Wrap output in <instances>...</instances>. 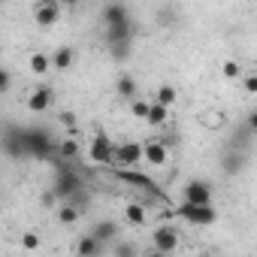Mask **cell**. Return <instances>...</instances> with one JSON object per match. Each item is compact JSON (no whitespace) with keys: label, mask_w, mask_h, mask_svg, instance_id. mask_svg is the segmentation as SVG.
Wrapping results in <instances>:
<instances>
[{"label":"cell","mask_w":257,"mask_h":257,"mask_svg":"<svg viewBox=\"0 0 257 257\" xmlns=\"http://www.w3.org/2000/svg\"><path fill=\"white\" fill-rule=\"evenodd\" d=\"M127 19H131V10H127L124 0H112V4L103 10V22H106V28H109V25H121V22H127Z\"/></svg>","instance_id":"cell-13"},{"label":"cell","mask_w":257,"mask_h":257,"mask_svg":"<svg viewBox=\"0 0 257 257\" xmlns=\"http://www.w3.org/2000/svg\"><path fill=\"white\" fill-rule=\"evenodd\" d=\"M58 155H61L64 161H76V158H79V146H76V140H73V137L61 140V143H58Z\"/></svg>","instance_id":"cell-23"},{"label":"cell","mask_w":257,"mask_h":257,"mask_svg":"<svg viewBox=\"0 0 257 257\" xmlns=\"http://www.w3.org/2000/svg\"><path fill=\"white\" fill-rule=\"evenodd\" d=\"M221 73H224V79H242V64L239 61H224Z\"/></svg>","instance_id":"cell-25"},{"label":"cell","mask_w":257,"mask_h":257,"mask_svg":"<svg viewBox=\"0 0 257 257\" xmlns=\"http://www.w3.org/2000/svg\"><path fill=\"white\" fill-rule=\"evenodd\" d=\"M22 143H25L28 158H37V161L58 158V143L52 140L46 127H22Z\"/></svg>","instance_id":"cell-1"},{"label":"cell","mask_w":257,"mask_h":257,"mask_svg":"<svg viewBox=\"0 0 257 257\" xmlns=\"http://www.w3.org/2000/svg\"><path fill=\"white\" fill-rule=\"evenodd\" d=\"M115 88H118L121 97H137V82H134V76H121Z\"/></svg>","instance_id":"cell-24"},{"label":"cell","mask_w":257,"mask_h":257,"mask_svg":"<svg viewBox=\"0 0 257 257\" xmlns=\"http://www.w3.org/2000/svg\"><path fill=\"white\" fill-rule=\"evenodd\" d=\"M61 4H67V7H76V4H79V0H61Z\"/></svg>","instance_id":"cell-34"},{"label":"cell","mask_w":257,"mask_h":257,"mask_svg":"<svg viewBox=\"0 0 257 257\" xmlns=\"http://www.w3.org/2000/svg\"><path fill=\"white\" fill-rule=\"evenodd\" d=\"M140 161H143V146L140 143H121V146H115V164L112 167L127 170V167H137Z\"/></svg>","instance_id":"cell-6"},{"label":"cell","mask_w":257,"mask_h":257,"mask_svg":"<svg viewBox=\"0 0 257 257\" xmlns=\"http://www.w3.org/2000/svg\"><path fill=\"white\" fill-rule=\"evenodd\" d=\"M124 218H127V224H131V227H146L149 212H146V206H143V203H127Z\"/></svg>","instance_id":"cell-14"},{"label":"cell","mask_w":257,"mask_h":257,"mask_svg":"<svg viewBox=\"0 0 257 257\" xmlns=\"http://www.w3.org/2000/svg\"><path fill=\"white\" fill-rule=\"evenodd\" d=\"M4 152H7L13 161L28 158V155H25V143H22V127L7 124V131H4Z\"/></svg>","instance_id":"cell-11"},{"label":"cell","mask_w":257,"mask_h":257,"mask_svg":"<svg viewBox=\"0 0 257 257\" xmlns=\"http://www.w3.org/2000/svg\"><path fill=\"white\" fill-rule=\"evenodd\" d=\"M152 245H155L158 254H173V251L179 248V230L170 227V224L155 227V233H152Z\"/></svg>","instance_id":"cell-5"},{"label":"cell","mask_w":257,"mask_h":257,"mask_svg":"<svg viewBox=\"0 0 257 257\" xmlns=\"http://www.w3.org/2000/svg\"><path fill=\"white\" fill-rule=\"evenodd\" d=\"M134 19H127L121 25H109L106 28V43H109V52L115 58H127V52H131V43H134Z\"/></svg>","instance_id":"cell-2"},{"label":"cell","mask_w":257,"mask_h":257,"mask_svg":"<svg viewBox=\"0 0 257 257\" xmlns=\"http://www.w3.org/2000/svg\"><path fill=\"white\" fill-rule=\"evenodd\" d=\"M91 161L94 164H115V146L109 143V137L106 134H97L94 137V143H91Z\"/></svg>","instance_id":"cell-9"},{"label":"cell","mask_w":257,"mask_h":257,"mask_svg":"<svg viewBox=\"0 0 257 257\" xmlns=\"http://www.w3.org/2000/svg\"><path fill=\"white\" fill-rule=\"evenodd\" d=\"M242 88H245V94H257V73L242 76Z\"/></svg>","instance_id":"cell-28"},{"label":"cell","mask_w":257,"mask_h":257,"mask_svg":"<svg viewBox=\"0 0 257 257\" xmlns=\"http://www.w3.org/2000/svg\"><path fill=\"white\" fill-rule=\"evenodd\" d=\"M79 215H82V209H79L76 203H70V200H64V206L58 209V221H61V224H67V227H70V224H76V221H79Z\"/></svg>","instance_id":"cell-21"},{"label":"cell","mask_w":257,"mask_h":257,"mask_svg":"<svg viewBox=\"0 0 257 257\" xmlns=\"http://www.w3.org/2000/svg\"><path fill=\"white\" fill-rule=\"evenodd\" d=\"M22 248H25V251H37V248H40V236H37V233H25V236H22Z\"/></svg>","instance_id":"cell-27"},{"label":"cell","mask_w":257,"mask_h":257,"mask_svg":"<svg viewBox=\"0 0 257 257\" xmlns=\"http://www.w3.org/2000/svg\"><path fill=\"white\" fill-rule=\"evenodd\" d=\"M118 254H124V257H131V254H137V248H134V245H118Z\"/></svg>","instance_id":"cell-33"},{"label":"cell","mask_w":257,"mask_h":257,"mask_svg":"<svg viewBox=\"0 0 257 257\" xmlns=\"http://www.w3.org/2000/svg\"><path fill=\"white\" fill-rule=\"evenodd\" d=\"M52 103H55V97H52V88H49V85L31 88V94H28V100H25V106H28L31 112H49Z\"/></svg>","instance_id":"cell-8"},{"label":"cell","mask_w":257,"mask_h":257,"mask_svg":"<svg viewBox=\"0 0 257 257\" xmlns=\"http://www.w3.org/2000/svg\"><path fill=\"white\" fill-rule=\"evenodd\" d=\"M124 4H127V0H124Z\"/></svg>","instance_id":"cell-35"},{"label":"cell","mask_w":257,"mask_h":257,"mask_svg":"<svg viewBox=\"0 0 257 257\" xmlns=\"http://www.w3.org/2000/svg\"><path fill=\"white\" fill-rule=\"evenodd\" d=\"M185 200L188 203H200V206H209L212 203V185L203 182V179H194L185 185Z\"/></svg>","instance_id":"cell-12"},{"label":"cell","mask_w":257,"mask_h":257,"mask_svg":"<svg viewBox=\"0 0 257 257\" xmlns=\"http://www.w3.org/2000/svg\"><path fill=\"white\" fill-rule=\"evenodd\" d=\"M245 127H248L251 134H257V109H251V112H248V118H245Z\"/></svg>","instance_id":"cell-31"},{"label":"cell","mask_w":257,"mask_h":257,"mask_svg":"<svg viewBox=\"0 0 257 257\" xmlns=\"http://www.w3.org/2000/svg\"><path fill=\"white\" fill-rule=\"evenodd\" d=\"M143 161L152 164V167H164V164L170 161V146H167L164 140H149V143L143 146Z\"/></svg>","instance_id":"cell-10"},{"label":"cell","mask_w":257,"mask_h":257,"mask_svg":"<svg viewBox=\"0 0 257 257\" xmlns=\"http://www.w3.org/2000/svg\"><path fill=\"white\" fill-rule=\"evenodd\" d=\"M10 85H13V73H10V70H4V73H0V91L7 94V91H10Z\"/></svg>","instance_id":"cell-29"},{"label":"cell","mask_w":257,"mask_h":257,"mask_svg":"<svg viewBox=\"0 0 257 257\" xmlns=\"http://www.w3.org/2000/svg\"><path fill=\"white\" fill-rule=\"evenodd\" d=\"M61 124H64V127H73V131H76V115L64 112V115H61Z\"/></svg>","instance_id":"cell-32"},{"label":"cell","mask_w":257,"mask_h":257,"mask_svg":"<svg viewBox=\"0 0 257 257\" xmlns=\"http://www.w3.org/2000/svg\"><path fill=\"white\" fill-rule=\"evenodd\" d=\"M88 233H94V236H97L100 242H112V239H115V236L121 233V227H118L115 221H97V224H94V227H91Z\"/></svg>","instance_id":"cell-15"},{"label":"cell","mask_w":257,"mask_h":257,"mask_svg":"<svg viewBox=\"0 0 257 257\" xmlns=\"http://www.w3.org/2000/svg\"><path fill=\"white\" fill-rule=\"evenodd\" d=\"M242 167H245V155H242L239 149L227 152V158L221 161V170H224L227 176H236V173H242Z\"/></svg>","instance_id":"cell-16"},{"label":"cell","mask_w":257,"mask_h":257,"mask_svg":"<svg viewBox=\"0 0 257 257\" xmlns=\"http://www.w3.org/2000/svg\"><path fill=\"white\" fill-rule=\"evenodd\" d=\"M103 248H106V242H100L94 233H88L76 242V254H103Z\"/></svg>","instance_id":"cell-17"},{"label":"cell","mask_w":257,"mask_h":257,"mask_svg":"<svg viewBox=\"0 0 257 257\" xmlns=\"http://www.w3.org/2000/svg\"><path fill=\"white\" fill-rule=\"evenodd\" d=\"M34 19L40 28H52L61 19V0H40L34 7Z\"/></svg>","instance_id":"cell-7"},{"label":"cell","mask_w":257,"mask_h":257,"mask_svg":"<svg viewBox=\"0 0 257 257\" xmlns=\"http://www.w3.org/2000/svg\"><path fill=\"white\" fill-rule=\"evenodd\" d=\"M28 64H31V73H37V76H46V73L55 67V64H52V58H49V55H43V52H34Z\"/></svg>","instance_id":"cell-20"},{"label":"cell","mask_w":257,"mask_h":257,"mask_svg":"<svg viewBox=\"0 0 257 257\" xmlns=\"http://www.w3.org/2000/svg\"><path fill=\"white\" fill-rule=\"evenodd\" d=\"M188 224H194V227H209V224H215L218 221V209H212V203L209 206H200V203H182L179 209H176Z\"/></svg>","instance_id":"cell-4"},{"label":"cell","mask_w":257,"mask_h":257,"mask_svg":"<svg viewBox=\"0 0 257 257\" xmlns=\"http://www.w3.org/2000/svg\"><path fill=\"white\" fill-rule=\"evenodd\" d=\"M52 64H55V70H70V67L76 64V49H70V46H61V49L52 55Z\"/></svg>","instance_id":"cell-18"},{"label":"cell","mask_w":257,"mask_h":257,"mask_svg":"<svg viewBox=\"0 0 257 257\" xmlns=\"http://www.w3.org/2000/svg\"><path fill=\"white\" fill-rule=\"evenodd\" d=\"M170 121V106H164V103H152V109H149V118H146V124H152V127H164Z\"/></svg>","instance_id":"cell-19"},{"label":"cell","mask_w":257,"mask_h":257,"mask_svg":"<svg viewBox=\"0 0 257 257\" xmlns=\"http://www.w3.org/2000/svg\"><path fill=\"white\" fill-rule=\"evenodd\" d=\"M85 188V179H82V173L79 170H73V164L70 161H64L61 167H58V176H55V194L61 197V200H70L73 194H79Z\"/></svg>","instance_id":"cell-3"},{"label":"cell","mask_w":257,"mask_h":257,"mask_svg":"<svg viewBox=\"0 0 257 257\" xmlns=\"http://www.w3.org/2000/svg\"><path fill=\"white\" fill-rule=\"evenodd\" d=\"M149 109H152L149 100H134V103H131V115H134V118H143V121H146V118H149Z\"/></svg>","instance_id":"cell-26"},{"label":"cell","mask_w":257,"mask_h":257,"mask_svg":"<svg viewBox=\"0 0 257 257\" xmlns=\"http://www.w3.org/2000/svg\"><path fill=\"white\" fill-rule=\"evenodd\" d=\"M155 100L173 109V106H176V100H179V91H176L173 85H161V88H158V94H155Z\"/></svg>","instance_id":"cell-22"},{"label":"cell","mask_w":257,"mask_h":257,"mask_svg":"<svg viewBox=\"0 0 257 257\" xmlns=\"http://www.w3.org/2000/svg\"><path fill=\"white\" fill-rule=\"evenodd\" d=\"M58 200H61V197H58V194H55V188H52V191H46V194H43V197H40V203H43V206H55V203H58Z\"/></svg>","instance_id":"cell-30"}]
</instances>
